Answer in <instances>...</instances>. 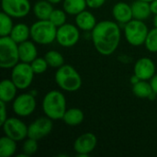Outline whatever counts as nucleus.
<instances>
[{
    "label": "nucleus",
    "mask_w": 157,
    "mask_h": 157,
    "mask_svg": "<svg viewBox=\"0 0 157 157\" xmlns=\"http://www.w3.org/2000/svg\"><path fill=\"white\" fill-rule=\"evenodd\" d=\"M91 40L96 51L103 55L113 54L121 40V30L120 24L115 20H102L98 22L91 31Z\"/></svg>",
    "instance_id": "obj_1"
},
{
    "label": "nucleus",
    "mask_w": 157,
    "mask_h": 157,
    "mask_svg": "<svg viewBox=\"0 0 157 157\" xmlns=\"http://www.w3.org/2000/svg\"><path fill=\"white\" fill-rule=\"evenodd\" d=\"M66 98L64 94L59 90H51L44 96L41 108L45 116L52 121L63 120V117L67 110Z\"/></svg>",
    "instance_id": "obj_2"
},
{
    "label": "nucleus",
    "mask_w": 157,
    "mask_h": 157,
    "mask_svg": "<svg viewBox=\"0 0 157 157\" xmlns=\"http://www.w3.org/2000/svg\"><path fill=\"white\" fill-rule=\"evenodd\" d=\"M54 81L57 86L65 92H76L82 86V77L78 71L70 64H63L54 74Z\"/></svg>",
    "instance_id": "obj_3"
},
{
    "label": "nucleus",
    "mask_w": 157,
    "mask_h": 157,
    "mask_svg": "<svg viewBox=\"0 0 157 157\" xmlns=\"http://www.w3.org/2000/svg\"><path fill=\"white\" fill-rule=\"evenodd\" d=\"M57 29L49 19H37L30 26V40L36 44L49 45L56 40Z\"/></svg>",
    "instance_id": "obj_4"
},
{
    "label": "nucleus",
    "mask_w": 157,
    "mask_h": 157,
    "mask_svg": "<svg viewBox=\"0 0 157 157\" xmlns=\"http://www.w3.org/2000/svg\"><path fill=\"white\" fill-rule=\"evenodd\" d=\"M19 62L18 43L13 40L10 36L0 37V67L12 69Z\"/></svg>",
    "instance_id": "obj_5"
},
{
    "label": "nucleus",
    "mask_w": 157,
    "mask_h": 157,
    "mask_svg": "<svg viewBox=\"0 0 157 157\" xmlns=\"http://www.w3.org/2000/svg\"><path fill=\"white\" fill-rule=\"evenodd\" d=\"M149 29L143 20L132 18L124 25V36L127 42L134 47L144 45Z\"/></svg>",
    "instance_id": "obj_6"
},
{
    "label": "nucleus",
    "mask_w": 157,
    "mask_h": 157,
    "mask_svg": "<svg viewBox=\"0 0 157 157\" xmlns=\"http://www.w3.org/2000/svg\"><path fill=\"white\" fill-rule=\"evenodd\" d=\"M34 75L35 73L30 63L19 62L11 69L10 79L17 86L18 90H26L31 86Z\"/></svg>",
    "instance_id": "obj_7"
},
{
    "label": "nucleus",
    "mask_w": 157,
    "mask_h": 157,
    "mask_svg": "<svg viewBox=\"0 0 157 157\" xmlns=\"http://www.w3.org/2000/svg\"><path fill=\"white\" fill-rule=\"evenodd\" d=\"M37 101L36 97L30 92L22 93L13 100L12 110L13 112L21 118H26L30 116L36 109Z\"/></svg>",
    "instance_id": "obj_8"
},
{
    "label": "nucleus",
    "mask_w": 157,
    "mask_h": 157,
    "mask_svg": "<svg viewBox=\"0 0 157 157\" xmlns=\"http://www.w3.org/2000/svg\"><path fill=\"white\" fill-rule=\"evenodd\" d=\"M1 126L4 134L15 140L16 142H22L26 138H28L29 126H27L25 122H23L18 118H7Z\"/></svg>",
    "instance_id": "obj_9"
},
{
    "label": "nucleus",
    "mask_w": 157,
    "mask_h": 157,
    "mask_svg": "<svg viewBox=\"0 0 157 157\" xmlns=\"http://www.w3.org/2000/svg\"><path fill=\"white\" fill-rule=\"evenodd\" d=\"M80 40V29L75 24L65 23L57 29L56 41L57 43L65 48L74 47Z\"/></svg>",
    "instance_id": "obj_10"
},
{
    "label": "nucleus",
    "mask_w": 157,
    "mask_h": 157,
    "mask_svg": "<svg viewBox=\"0 0 157 157\" xmlns=\"http://www.w3.org/2000/svg\"><path fill=\"white\" fill-rule=\"evenodd\" d=\"M2 11L13 18L27 17L31 10L29 0H1Z\"/></svg>",
    "instance_id": "obj_11"
},
{
    "label": "nucleus",
    "mask_w": 157,
    "mask_h": 157,
    "mask_svg": "<svg viewBox=\"0 0 157 157\" xmlns=\"http://www.w3.org/2000/svg\"><path fill=\"white\" fill-rule=\"evenodd\" d=\"M53 121L47 116L40 117L29 125L28 137L37 141L47 137L53 129Z\"/></svg>",
    "instance_id": "obj_12"
},
{
    "label": "nucleus",
    "mask_w": 157,
    "mask_h": 157,
    "mask_svg": "<svg viewBox=\"0 0 157 157\" xmlns=\"http://www.w3.org/2000/svg\"><path fill=\"white\" fill-rule=\"evenodd\" d=\"M98 138L93 132H85L79 135L74 143V150L77 156H88L97 147Z\"/></svg>",
    "instance_id": "obj_13"
},
{
    "label": "nucleus",
    "mask_w": 157,
    "mask_h": 157,
    "mask_svg": "<svg viewBox=\"0 0 157 157\" xmlns=\"http://www.w3.org/2000/svg\"><path fill=\"white\" fill-rule=\"evenodd\" d=\"M133 73L141 80L150 81L152 77L156 74L155 63L149 57H142L135 62Z\"/></svg>",
    "instance_id": "obj_14"
},
{
    "label": "nucleus",
    "mask_w": 157,
    "mask_h": 157,
    "mask_svg": "<svg viewBox=\"0 0 157 157\" xmlns=\"http://www.w3.org/2000/svg\"><path fill=\"white\" fill-rule=\"evenodd\" d=\"M114 20L120 25H125L133 18L131 5L125 2H118L112 7Z\"/></svg>",
    "instance_id": "obj_15"
},
{
    "label": "nucleus",
    "mask_w": 157,
    "mask_h": 157,
    "mask_svg": "<svg viewBox=\"0 0 157 157\" xmlns=\"http://www.w3.org/2000/svg\"><path fill=\"white\" fill-rule=\"evenodd\" d=\"M75 23L80 30L86 32L88 31L91 32L93 29L96 27V25L98 24V21L95 15L92 12L86 9L75 16Z\"/></svg>",
    "instance_id": "obj_16"
},
{
    "label": "nucleus",
    "mask_w": 157,
    "mask_h": 157,
    "mask_svg": "<svg viewBox=\"0 0 157 157\" xmlns=\"http://www.w3.org/2000/svg\"><path fill=\"white\" fill-rule=\"evenodd\" d=\"M19 60L23 63H30L38 57V49L36 43L31 40H26L18 44Z\"/></svg>",
    "instance_id": "obj_17"
},
{
    "label": "nucleus",
    "mask_w": 157,
    "mask_h": 157,
    "mask_svg": "<svg viewBox=\"0 0 157 157\" xmlns=\"http://www.w3.org/2000/svg\"><path fill=\"white\" fill-rule=\"evenodd\" d=\"M18 88L11 79H3L0 83V101L5 103L13 102L17 96Z\"/></svg>",
    "instance_id": "obj_18"
},
{
    "label": "nucleus",
    "mask_w": 157,
    "mask_h": 157,
    "mask_svg": "<svg viewBox=\"0 0 157 157\" xmlns=\"http://www.w3.org/2000/svg\"><path fill=\"white\" fill-rule=\"evenodd\" d=\"M132 16L133 18L139 20H146L153 14L151 10V5L149 2H145L143 0H135L132 5Z\"/></svg>",
    "instance_id": "obj_19"
},
{
    "label": "nucleus",
    "mask_w": 157,
    "mask_h": 157,
    "mask_svg": "<svg viewBox=\"0 0 157 157\" xmlns=\"http://www.w3.org/2000/svg\"><path fill=\"white\" fill-rule=\"evenodd\" d=\"M53 9V4L48 0H39L32 6V12L37 19H49Z\"/></svg>",
    "instance_id": "obj_20"
},
{
    "label": "nucleus",
    "mask_w": 157,
    "mask_h": 157,
    "mask_svg": "<svg viewBox=\"0 0 157 157\" xmlns=\"http://www.w3.org/2000/svg\"><path fill=\"white\" fill-rule=\"evenodd\" d=\"M9 36L18 44L29 40L30 39V27H29L26 23L15 24Z\"/></svg>",
    "instance_id": "obj_21"
},
{
    "label": "nucleus",
    "mask_w": 157,
    "mask_h": 157,
    "mask_svg": "<svg viewBox=\"0 0 157 157\" xmlns=\"http://www.w3.org/2000/svg\"><path fill=\"white\" fill-rule=\"evenodd\" d=\"M84 119L85 114L82 109L78 108H71L65 111L63 117V121L68 126H77L84 121Z\"/></svg>",
    "instance_id": "obj_22"
},
{
    "label": "nucleus",
    "mask_w": 157,
    "mask_h": 157,
    "mask_svg": "<svg viewBox=\"0 0 157 157\" xmlns=\"http://www.w3.org/2000/svg\"><path fill=\"white\" fill-rule=\"evenodd\" d=\"M63 9L71 16H76L87 7L86 0H63Z\"/></svg>",
    "instance_id": "obj_23"
},
{
    "label": "nucleus",
    "mask_w": 157,
    "mask_h": 157,
    "mask_svg": "<svg viewBox=\"0 0 157 157\" xmlns=\"http://www.w3.org/2000/svg\"><path fill=\"white\" fill-rule=\"evenodd\" d=\"M17 143L15 140L3 136L0 138V156L1 157H12L15 155L17 152Z\"/></svg>",
    "instance_id": "obj_24"
},
{
    "label": "nucleus",
    "mask_w": 157,
    "mask_h": 157,
    "mask_svg": "<svg viewBox=\"0 0 157 157\" xmlns=\"http://www.w3.org/2000/svg\"><path fill=\"white\" fill-rule=\"evenodd\" d=\"M154 92L150 82L140 80L137 84L132 86V93L139 98H148Z\"/></svg>",
    "instance_id": "obj_25"
},
{
    "label": "nucleus",
    "mask_w": 157,
    "mask_h": 157,
    "mask_svg": "<svg viewBox=\"0 0 157 157\" xmlns=\"http://www.w3.org/2000/svg\"><path fill=\"white\" fill-rule=\"evenodd\" d=\"M45 60L47 61L48 64L52 68L58 69L59 67L63 66L64 64V57L63 54L56 51V50H50L48 51L44 55Z\"/></svg>",
    "instance_id": "obj_26"
},
{
    "label": "nucleus",
    "mask_w": 157,
    "mask_h": 157,
    "mask_svg": "<svg viewBox=\"0 0 157 157\" xmlns=\"http://www.w3.org/2000/svg\"><path fill=\"white\" fill-rule=\"evenodd\" d=\"M13 28V17L2 11L0 14V37L9 36Z\"/></svg>",
    "instance_id": "obj_27"
},
{
    "label": "nucleus",
    "mask_w": 157,
    "mask_h": 157,
    "mask_svg": "<svg viewBox=\"0 0 157 157\" xmlns=\"http://www.w3.org/2000/svg\"><path fill=\"white\" fill-rule=\"evenodd\" d=\"M67 13L62 8H54L53 11L52 12L51 14V17L49 18V20L53 23L57 28L63 26V24L66 23V20H67Z\"/></svg>",
    "instance_id": "obj_28"
},
{
    "label": "nucleus",
    "mask_w": 157,
    "mask_h": 157,
    "mask_svg": "<svg viewBox=\"0 0 157 157\" xmlns=\"http://www.w3.org/2000/svg\"><path fill=\"white\" fill-rule=\"evenodd\" d=\"M146 50L150 52H157V28L154 27L149 30L147 38L144 42Z\"/></svg>",
    "instance_id": "obj_29"
},
{
    "label": "nucleus",
    "mask_w": 157,
    "mask_h": 157,
    "mask_svg": "<svg viewBox=\"0 0 157 157\" xmlns=\"http://www.w3.org/2000/svg\"><path fill=\"white\" fill-rule=\"evenodd\" d=\"M38 148H39V145H38V141L37 140L28 137L23 141L22 152L27 156H30V155H34L35 153H37Z\"/></svg>",
    "instance_id": "obj_30"
},
{
    "label": "nucleus",
    "mask_w": 157,
    "mask_h": 157,
    "mask_svg": "<svg viewBox=\"0 0 157 157\" xmlns=\"http://www.w3.org/2000/svg\"><path fill=\"white\" fill-rule=\"evenodd\" d=\"M30 65H31L35 75H41L47 71L48 67H50L44 57L43 58L42 57H37L34 61H32L30 63Z\"/></svg>",
    "instance_id": "obj_31"
},
{
    "label": "nucleus",
    "mask_w": 157,
    "mask_h": 157,
    "mask_svg": "<svg viewBox=\"0 0 157 157\" xmlns=\"http://www.w3.org/2000/svg\"><path fill=\"white\" fill-rule=\"evenodd\" d=\"M7 109L6 103L0 101V125H2L7 119Z\"/></svg>",
    "instance_id": "obj_32"
},
{
    "label": "nucleus",
    "mask_w": 157,
    "mask_h": 157,
    "mask_svg": "<svg viewBox=\"0 0 157 157\" xmlns=\"http://www.w3.org/2000/svg\"><path fill=\"white\" fill-rule=\"evenodd\" d=\"M106 0H86L87 7L91 9H97L101 7L105 4Z\"/></svg>",
    "instance_id": "obj_33"
},
{
    "label": "nucleus",
    "mask_w": 157,
    "mask_h": 157,
    "mask_svg": "<svg viewBox=\"0 0 157 157\" xmlns=\"http://www.w3.org/2000/svg\"><path fill=\"white\" fill-rule=\"evenodd\" d=\"M149 82H150V84H151V86H152V88H153L154 92L157 94V74H155V75L152 77V79H151Z\"/></svg>",
    "instance_id": "obj_34"
},
{
    "label": "nucleus",
    "mask_w": 157,
    "mask_h": 157,
    "mask_svg": "<svg viewBox=\"0 0 157 157\" xmlns=\"http://www.w3.org/2000/svg\"><path fill=\"white\" fill-rule=\"evenodd\" d=\"M151 10L154 15H157V0H153L151 3Z\"/></svg>",
    "instance_id": "obj_35"
},
{
    "label": "nucleus",
    "mask_w": 157,
    "mask_h": 157,
    "mask_svg": "<svg viewBox=\"0 0 157 157\" xmlns=\"http://www.w3.org/2000/svg\"><path fill=\"white\" fill-rule=\"evenodd\" d=\"M140 80H141V79H140L137 75H135L133 74V75H132V76H131V78H130V83L133 86V85L137 84Z\"/></svg>",
    "instance_id": "obj_36"
},
{
    "label": "nucleus",
    "mask_w": 157,
    "mask_h": 157,
    "mask_svg": "<svg viewBox=\"0 0 157 157\" xmlns=\"http://www.w3.org/2000/svg\"><path fill=\"white\" fill-rule=\"evenodd\" d=\"M49 2H51L52 4H53V5H57V4H59V3H61V2H63V0H48Z\"/></svg>",
    "instance_id": "obj_37"
},
{
    "label": "nucleus",
    "mask_w": 157,
    "mask_h": 157,
    "mask_svg": "<svg viewBox=\"0 0 157 157\" xmlns=\"http://www.w3.org/2000/svg\"><path fill=\"white\" fill-rule=\"evenodd\" d=\"M153 22H154V27L157 28V15H155V17H154Z\"/></svg>",
    "instance_id": "obj_38"
},
{
    "label": "nucleus",
    "mask_w": 157,
    "mask_h": 157,
    "mask_svg": "<svg viewBox=\"0 0 157 157\" xmlns=\"http://www.w3.org/2000/svg\"><path fill=\"white\" fill-rule=\"evenodd\" d=\"M143 1H145V2H149V3H151L153 0H143Z\"/></svg>",
    "instance_id": "obj_39"
}]
</instances>
